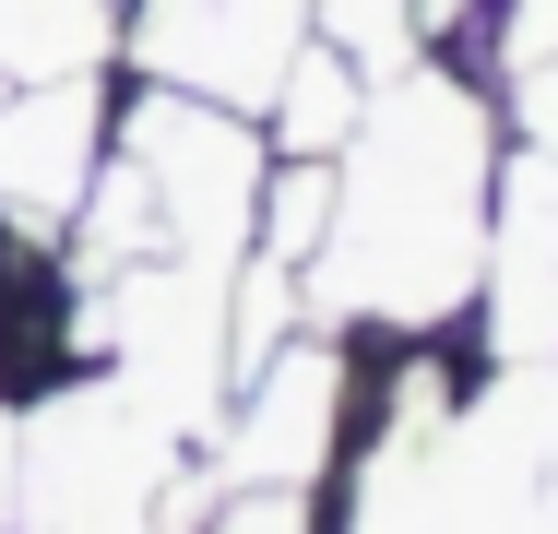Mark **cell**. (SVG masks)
<instances>
[{"label": "cell", "instance_id": "9c48e42d", "mask_svg": "<svg viewBox=\"0 0 558 534\" xmlns=\"http://www.w3.org/2000/svg\"><path fill=\"white\" fill-rule=\"evenodd\" d=\"M310 36L344 48V60L380 84V72H404V60L428 48V0H310Z\"/></svg>", "mask_w": 558, "mask_h": 534}, {"label": "cell", "instance_id": "52a82bcc", "mask_svg": "<svg viewBox=\"0 0 558 534\" xmlns=\"http://www.w3.org/2000/svg\"><path fill=\"white\" fill-rule=\"evenodd\" d=\"M356 119H368V72L322 48V36H298V60L274 72V96H262V143L286 155V167H333L344 143H356Z\"/></svg>", "mask_w": 558, "mask_h": 534}, {"label": "cell", "instance_id": "30bf717a", "mask_svg": "<svg viewBox=\"0 0 558 534\" xmlns=\"http://www.w3.org/2000/svg\"><path fill=\"white\" fill-rule=\"evenodd\" d=\"M179 534H322V499H286V487H238V499H215L203 523Z\"/></svg>", "mask_w": 558, "mask_h": 534}, {"label": "cell", "instance_id": "5b68a950", "mask_svg": "<svg viewBox=\"0 0 558 534\" xmlns=\"http://www.w3.org/2000/svg\"><path fill=\"white\" fill-rule=\"evenodd\" d=\"M119 72H48L0 96V226L12 238H72V214L108 167Z\"/></svg>", "mask_w": 558, "mask_h": 534}, {"label": "cell", "instance_id": "8fae6325", "mask_svg": "<svg viewBox=\"0 0 558 534\" xmlns=\"http://www.w3.org/2000/svg\"><path fill=\"white\" fill-rule=\"evenodd\" d=\"M487 12H499V0H428V48H487Z\"/></svg>", "mask_w": 558, "mask_h": 534}, {"label": "cell", "instance_id": "6da1fadb", "mask_svg": "<svg viewBox=\"0 0 558 534\" xmlns=\"http://www.w3.org/2000/svg\"><path fill=\"white\" fill-rule=\"evenodd\" d=\"M511 167V96L487 48H416L368 84V119L333 155V226L310 250V320L356 344L463 332L487 286V226Z\"/></svg>", "mask_w": 558, "mask_h": 534}, {"label": "cell", "instance_id": "7a4b0ae2", "mask_svg": "<svg viewBox=\"0 0 558 534\" xmlns=\"http://www.w3.org/2000/svg\"><path fill=\"white\" fill-rule=\"evenodd\" d=\"M226 487L203 475V439L119 392L108 368H72L24 392V451H12V534H179Z\"/></svg>", "mask_w": 558, "mask_h": 534}, {"label": "cell", "instance_id": "ba28073f", "mask_svg": "<svg viewBox=\"0 0 558 534\" xmlns=\"http://www.w3.org/2000/svg\"><path fill=\"white\" fill-rule=\"evenodd\" d=\"M119 24H131V0H0V72L12 84L119 72Z\"/></svg>", "mask_w": 558, "mask_h": 534}, {"label": "cell", "instance_id": "8992f818", "mask_svg": "<svg viewBox=\"0 0 558 534\" xmlns=\"http://www.w3.org/2000/svg\"><path fill=\"white\" fill-rule=\"evenodd\" d=\"M475 356L523 368L558 356V155L511 131V167H499V226H487V286H475Z\"/></svg>", "mask_w": 558, "mask_h": 534}, {"label": "cell", "instance_id": "277c9868", "mask_svg": "<svg viewBox=\"0 0 558 534\" xmlns=\"http://www.w3.org/2000/svg\"><path fill=\"white\" fill-rule=\"evenodd\" d=\"M298 36H310V0H131V24H119V72L262 119L274 72L298 60Z\"/></svg>", "mask_w": 558, "mask_h": 534}, {"label": "cell", "instance_id": "7c38bea8", "mask_svg": "<svg viewBox=\"0 0 558 534\" xmlns=\"http://www.w3.org/2000/svg\"><path fill=\"white\" fill-rule=\"evenodd\" d=\"M12 451H24V392H12V356H0V534H12Z\"/></svg>", "mask_w": 558, "mask_h": 534}, {"label": "cell", "instance_id": "3957f363", "mask_svg": "<svg viewBox=\"0 0 558 534\" xmlns=\"http://www.w3.org/2000/svg\"><path fill=\"white\" fill-rule=\"evenodd\" d=\"M344 427H356V332L333 320H298L262 368H238L215 439H203V475L226 499L238 487H286V499H322L344 463Z\"/></svg>", "mask_w": 558, "mask_h": 534}]
</instances>
